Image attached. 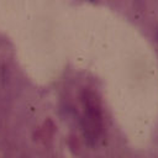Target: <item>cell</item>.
Listing matches in <instances>:
<instances>
[{"label":"cell","mask_w":158,"mask_h":158,"mask_svg":"<svg viewBox=\"0 0 158 158\" xmlns=\"http://www.w3.org/2000/svg\"><path fill=\"white\" fill-rule=\"evenodd\" d=\"M83 101V118H81V128L84 133L85 141L94 146L102 133V114L101 105L98 95L85 89L81 94Z\"/></svg>","instance_id":"1"}]
</instances>
